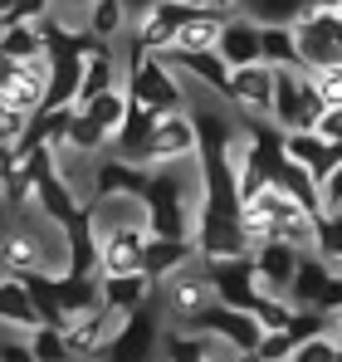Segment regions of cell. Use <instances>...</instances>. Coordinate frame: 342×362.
<instances>
[{"mask_svg": "<svg viewBox=\"0 0 342 362\" xmlns=\"http://www.w3.org/2000/svg\"><path fill=\"white\" fill-rule=\"evenodd\" d=\"M308 10V0H240L235 15H244L249 25H298V15Z\"/></svg>", "mask_w": 342, "mask_h": 362, "instance_id": "44dd1931", "label": "cell"}, {"mask_svg": "<svg viewBox=\"0 0 342 362\" xmlns=\"http://www.w3.org/2000/svg\"><path fill=\"white\" fill-rule=\"evenodd\" d=\"M259 64H269V69H298L293 25H264V30H259ZM298 74H303V69H298Z\"/></svg>", "mask_w": 342, "mask_h": 362, "instance_id": "7402d4cb", "label": "cell"}, {"mask_svg": "<svg viewBox=\"0 0 342 362\" xmlns=\"http://www.w3.org/2000/svg\"><path fill=\"white\" fill-rule=\"evenodd\" d=\"M0 362H35L30 343H0Z\"/></svg>", "mask_w": 342, "mask_h": 362, "instance_id": "d6a6232c", "label": "cell"}, {"mask_svg": "<svg viewBox=\"0 0 342 362\" xmlns=\"http://www.w3.org/2000/svg\"><path fill=\"white\" fill-rule=\"evenodd\" d=\"M30 358H35V362H73V353H69V343H64L59 328L40 323V328L30 333Z\"/></svg>", "mask_w": 342, "mask_h": 362, "instance_id": "484cf974", "label": "cell"}, {"mask_svg": "<svg viewBox=\"0 0 342 362\" xmlns=\"http://www.w3.org/2000/svg\"><path fill=\"white\" fill-rule=\"evenodd\" d=\"M186 5H196V10H216L220 20H230V15H235V10H230L225 0H186Z\"/></svg>", "mask_w": 342, "mask_h": 362, "instance_id": "836d02e7", "label": "cell"}, {"mask_svg": "<svg viewBox=\"0 0 342 362\" xmlns=\"http://www.w3.org/2000/svg\"><path fill=\"white\" fill-rule=\"evenodd\" d=\"M288 362H342V333H323V338H308L298 343Z\"/></svg>", "mask_w": 342, "mask_h": 362, "instance_id": "4316f807", "label": "cell"}, {"mask_svg": "<svg viewBox=\"0 0 342 362\" xmlns=\"http://www.w3.org/2000/svg\"><path fill=\"white\" fill-rule=\"evenodd\" d=\"M216 59L225 64V69L259 64V25H249L244 15L220 20V35H216Z\"/></svg>", "mask_w": 342, "mask_h": 362, "instance_id": "8fae6325", "label": "cell"}, {"mask_svg": "<svg viewBox=\"0 0 342 362\" xmlns=\"http://www.w3.org/2000/svg\"><path fill=\"white\" fill-rule=\"evenodd\" d=\"M78 30H88L93 40H103V45H117L122 35H127V15H122V5L117 0H88V10H83V25Z\"/></svg>", "mask_w": 342, "mask_h": 362, "instance_id": "ffe728a7", "label": "cell"}, {"mask_svg": "<svg viewBox=\"0 0 342 362\" xmlns=\"http://www.w3.org/2000/svg\"><path fill=\"white\" fill-rule=\"evenodd\" d=\"M108 88H122V83H117V54H113V45L83 59V69H78V88H73V108H78V103H88V98H98V93H108Z\"/></svg>", "mask_w": 342, "mask_h": 362, "instance_id": "9a60e30c", "label": "cell"}, {"mask_svg": "<svg viewBox=\"0 0 342 362\" xmlns=\"http://www.w3.org/2000/svg\"><path fill=\"white\" fill-rule=\"evenodd\" d=\"M196 157V127L186 113H162L147 132L142 162L137 167H171V162H191Z\"/></svg>", "mask_w": 342, "mask_h": 362, "instance_id": "277c9868", "label": "cell"}, {"mask_svg": "<svg viewBox=\"0 0 342 362\" xmlns=\"http://www.w3.org/2000/svg\"><path fill=\"white\" fill-rule=\"evenodd\" d=\"M323 147H342V108H323L318 118H313V127H308Z\"/></svg>", "mask_w": 342, "mask_h": 362, "instance_id": "f546056e", "label": "cell"}, {"mask_svg": "<svg viewBox=\"0 0 342 362\" xmlns=\"http://www.w3.org/2000/svg\"><path fill=\"white\" fill-rule=\"evenodd\" d=\"M308 78H313L318 98H323V108H342V69H313Z\"/></svg>", "mask_w": 342, "mask_h": 362, "instance_id": "83f0119b", "label": "cell"}, {"mask_svg": "<svg viewBox=\"0 0 342 362\" xmlns=\"http://www.w3.org/2000/svg\"><path fill=\"white\" fill-rule=\"evenodd\" d=\"M147 226H117L98 235V274H137L142 269Z\"/></svg>", "mask_w": 342, "mask_h": 362, "instance_id": "ba28073f", "label": "cell"}, {"mask_svg": "<svg viewBox=\"0 0 342 362\" xmlns=\"http://www.w3.org/2000/svg\"><path fill=\"white\" fill-rule=\"evenodd\" d=\"M308 10H342V0H308Z\"/></svg>", "mask_w": 342, "mask_h": 362, "instance_id": "8d00e7d4", "label": "cell"}, {"mask_svg": "<svg viewBox=\"0 0 342 362\" xmlns=\"http://www.w3.org/2000/svg\"><path fill=\"white\" fill-rule=\"evenodd\" d=\"M162 284H167V308H171V318H176V323H181V318H191V313H201L206 303H216L211 279H206V269H201V264H181V269H171Z\"/></svg>", "mask_w": 342, "mask_h": 362, "instance_id": "9c48e42d", "label": "cell"}, {"mask_svg": "<svg viewBox=\"0 0 342 362\" xmlns=\"http://www.w3.org/2000/svg\"><path fill=\"white\" fill-rule=\"evenodd\" d=\"M10 78H15V59H5V54H0V88H5Z\"/></svg>", "mask_w": 342, "mask_h": 362, "instance_id": "e575fe53", "label": "cell"}, {"mask_svg": "<svg viewBox=\"0 0 342 362\" xmlns=\"http://www.w3.org/2000/svg\"><path fill=\"white\" fill-rule=\"evenodd\" d=\"M279 147H284L288 162H298V167L313 177V186H318L323 177H333V172L342 167V147H323L313 132H284V142H279Z\"/></svg>", "mask_w": 342, "mask_h": 362, "instance_id": "7c38bea8", "label": "cell"}, {"mask_svg": "<svg viewBox=\"0 0 342 362\" xmlns=\"http://www.w3.org/2000/svg\"><path fill=\"white\" fill-rule=\"evenodd\" d=\"M298 255H303V250H293V245H284V240H254L244 250V259H249V269H254V284H259L264 294H274V299H284Z\"/></svg>", "mask_w": 342, "mask_h": 362, "instance_id": "52a82bcc", "label": "cell"}, {"mask_svg": "<svg viewBox=\"0 0 342 362\" xmlns=\"http://www.w3.org/2000/svg\"><path fill=\"white\" fill-rule=\"evenodd\" d=\"M157 343H162V323H157V313L142 303V308H132V313L117 318V328L108 333L98 362H152L157 358Z\"/></svg>", "mask_w": 342, "mask_h": 362, "instance_id": "3957f363", "label": "cell"}, {"mask_svg": "<svg viewBox=\"0 0 342 362\" xmlns=\"http://www.w3.org/2000/svg\"><path fill=\"white\" fill-rule=\"evenodd\" d=\"M113 328H117V318L108 313V308H88V313H73L59 333H64L69 353H73V362H78V358H98Z\"/></svg>", "mask_w": 342, "mask_h": 362, "instance_id": "30bf717a", "label": "cell"}, {"mask_svg": "<svg viewBox=\"0 0 342 362\" xmlns=\"http://www.w3.org/2000/svg\"><path fill=\"white\" fill-rule=\"evenodd\" d=\"M225 103H235L244 118H264V122H269V103H274V69H269V64L230 69Z\"/></svg>", "mask_w": 342, "mask_h": 362, "instance_id": "8992f818", "label": "cell"}, {"mask_svg": "<svg viewBox=\"0 0 342 362\" xmlns=\"http://www.w3.org/2000/svg\"><path fill=\"white\" fill-rule=\"evenodd\" d=\"M78 113H83L88 122H98V127L113 137L117 122H122V113H127V93H122V88H108V93H98V98L78 103Z\"/></svg>", "mask_w": 342, "mask_h": 362, "instance_id": "cb8c5ba5", "label": "cell"}, {"mask_svg": "<svg viewBox=\"0 0 342 362\" xmlns=\"http://www.w3.org/2000/svg\"><path fill=\"white\" fill-rule=\"evenodd\" d=\"M54 10H88V0H49Z\"/></svg>", "mask_w": 342, "mask_h": 362, "instance_id": "d590c367", "label": "cell"}, {"mask_svg": "<svg viewBox=\"0 0 342 362\" xmlns=\"http://www.w3.org/2000/svg\"><path fill=\"white\" fill-rule=\"evenodd\" d=\"M0 323H10V328H20V333H35V328H40V308H35L30 289H25L15 274L0 279Z\"/></svg>", "mask_w": 342, "mask_h": 362, "instance_id": "e0dca14e", "label": "cell"}, {"mask_svg": "<svg viewBox=\"0 0 342 362\" xmlns=\"http://www.w3.org/2000/svg\"><path fill=\"white\" fill-rule=\"evenodd\" d=\"M342 328V313H323V308H293L284 323L288 343L298 348V343H308V338H323V333H338Z\"/></svg>", "mask_w": 342, "mask_h": 362, "instance_id": "603a6c76", "label": "cell"}, {"mask_svg": "<svg viewBox=\"0 0 342 362\" xmlns=\"http://www.w3.org/2000/svg\"><path fill=\"white\" fill-rule=\"evenodd\" d=\"M201 269H206V279H211V294L216 303H230V308H254V303L264 299V289L254 284V269H249V259L244 255H235V259H201Z\"/></svg>", "mask_w": 342, "mask_h": 362, "instance_id": "5b68a950", "label": "cell"}, {"mask_svg": "<svg viewBox=\"0 0 342 362\" xmlns=\"http://www.w3.org/2000/svg\"><path fill=\"white\" fill-rule=\"evenodd\" d=\"M0 54L5 59H35V54H45L40 30L35 25H0Z\"/></svg>", "mask_w": 342, "mask_h": 362, "instance_id": "d4e9b609", "label": "cell"}, {"mask_svg": "<svg viewBox=\"0 0 342 362\" xmlns=\"http://www.w3.org/2000/svg\"><path fill=\"white\" fill-rule=\"evenodd\" d=\"M196 259V245L191 240H152L142 245V274L152 279V284H162L171 269H181V264H191Z\"/></svg>", "mask_w": 342, "mask_h": 362, "instance_id": "2e32d148", "label": "cell"}, {"mask_svg": "<svg viewBox=\"0 0 342 362\" xmlns=\"http://www.w3.org/2000/svg\"><path fill=\"white\" fill-rule=\"evenodd\" d=\"M216 35H220V15L216 10H201L191 25H181L176 35H171V54H201V49H216ZM162 54V49H157Z\"/></svg>", "mask_w": 342, "mask_h": 362, "instance_id": "d6986e66", "label": "cell"}, {"mask_svg": "<svg viewBox=\"0 0 342 362\" xmlns=\"http://www.w3.org/2000/svg\"><path fill=\"white\" fill-rule=\"evenodd\" d=\"M59 152H73V157H103L108 152V132L98 122H88L78 108H69V122H64V142Z\"/></svg>", "mask_w": 342, "mask_h": 362, "instance_id": "ac0fdd59", "label": "cell"}, {"mask_svg": "<svg viewBox=\"0 0 342 362\" xmlns=\"http://www.w3.org/2000/svg\"><path fill=\"white\" fill-rule=\"evenodd\" d=\"M284 303L288 308H323V313H342V274L328 264V259H318V255H298V264H293V279H288L284 289Z\"/></svg>", "mask_w": 342, "mask_h": 362, "instance_id": "7a4b0ae2", "label": "cell"}, {"mask_svg": "<svg viewBox=\"0 0 342 362\" xmlns=\"http://www.w3.org/2000/svg\"><path fill=\"white\" fill-rule=\"evenodd\" d=\"M298 69H342V10H303L293 25Z\"/></svg>", "mask_w": 342, "mask_h": 362, "instance_id": "6da1fadb", "label": "cell"}, {"mask_svg": "<svg viewBox=\"0 0 342 362\" xmlns=\"http://www.w3.org/2000/svg\"><path fill=\"white\" fill-rule=\"evenodd\" d=\"M152 279L137 269V274H98V308H108L113 318L122 313H132V308H142V303L152 299Z\"/></svg>", "mask_w": 342, "mask_h": 362, "instance_id": "4fadbf2b", "label": "cell"}, {"mask_svg": "<svg viewBox=\"0 0 342 362\" xmlns=\"http://www.w3.org/2000/svg\"><path fill=\"white\" fill-rule=\"evenodd\" d=\"M225 5H230V10H235V5H240V0H225Z\"/></svg>", "mask_w": 342, "mask_h": 362, "instance_id": "74e56055", "label": "cell"}, {"mask_svg": "<svg viewBox=\"0 0 342 362\" xmlns=\"http://www.w3.org/2000/svg\"><path fill=\"white\" fill-rule=\"evenodd\" d=\"M45 15H54V5H49V0H15V5H10V15H5L0 25H35V20H45Z\"/></svg>", "mask_w": 342, "mask_h": 362, "instance_id": "4dcf8cb0", "label": "cell"}, {"mask_svg": "<svg viewBox=\"0 0 342 362\" xmlns=\"http://www.w3.org/2000/svg\"><path fill=\"white\" fill-rule=\"evenodd\" d=\"M117 5H122V15H127V25H137V20H142L147 10H157L162 0H117Z\"/></svg>", "mask_w": 342, "mask_h": 362, "instance_id": "1f68e13d", "label": "cell"}, {"mask_svg": "<svg viewBox=\"0 0 342 362\" xmlns=\"http://www.w3.org/2000/svg\"><path fill=\"white\" fill-rule=\"evenodd\" d=\"M288 353H293V343H288L284 328L259 333V343H254V358H259V362H288Z\"/></svg>", "mask_w": 342, "mask_h": 362, "instance_id": "f1b7e54d", "label": "cell"}, {"mask_svg": "<svg viewBox=\"0 0 342 362\" xmlns=\"http://www.w3.org/2000/svg\"><path fill=\"white\" fill-rule=\"evenodd\" d=\"M298 113H303V74H298V69H274L269 122H274L279 132H298Z\"/></svg>", "mask_w": 342, "mask_h": 362, "instance_id": "5bb4252c", "label": "cell"}]
</instances>
